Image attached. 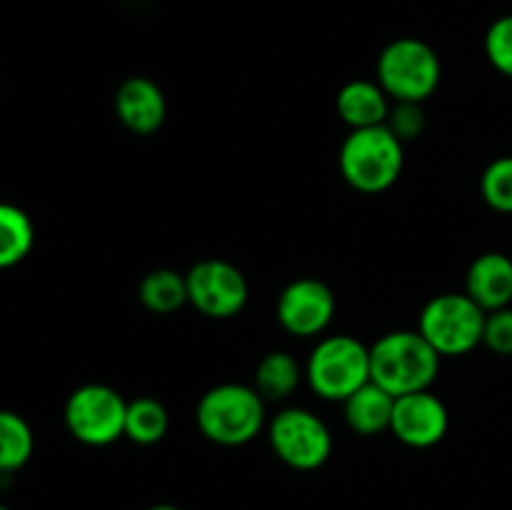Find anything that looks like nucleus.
Returning <instances> with one entry per match:
<instances>
[{"mask_svg": "<svg viewBox=\"0 0 512 510\" xmlns=\"http://www.w3.org/2000/svg\"><path fill=\"white\" fill-rule=\"evenodd\" d=\"M480 195L498 213L512 215V155L495 158L480 175Z\"/></svg>", "mask_w": 512, "mask_h": 510, "instance_id": "21", "label": "nucleus"}, {"mask_svg": "<svg viewBox=\"0 0 512 510\" xmlns=\"http://www.w3.org/2000/svg\"><path fill=\"white\" fill-rule=\"evenodd\" d=\"M440 360L420 330H393L370 345V380L393 398L420 393L438 380Z\"/></svg>", "mask_w": 512, "mask_h": 510, "instance_id": "1", "label": "nucleus"}, {"mask_svg": "<svg viewBox=\"0 0 512 510\" xmlns=\"http://www.w3.org/2000/svg\"><path fill=\"white\" fill-rule=\"evenodd\" d=\"M465 293L485 310L508 308L512 303V258L498 250L478 255L465 275Z\"/></svg>", "mask_w": 512, "mask_h": 510, "instance_id": "13", "label": "nucleus"}, {"mask_svg": "<svg viewBox=\"0 0 512 510\" xmlns=\"http://www.w3.org/2000/svg\"><path fill=\"white\" fill-rule=\"evenodd\" d=\"M35 435L28 420L13 410H0V473H15L30 460Z\"/></svg>", "mask_w": 512, "mask_h": 510, "instance_id": "19", "label": "nucleus"}, {"mask_svg": "<svg viewBox=\"0 0 512 510\" xmlns=\"http://www.w3.org/2000/svg\"><path fill=\"white\" fill-rule=\"evenodd\" d=\"M35 243L30 215L13 203H0V270L23 263Z\"/></svg>", "mask_w": 512, "mask_h": 510, "instance_id": "18", "label": "nucleus"}, {"mask_svg": "<svg viewBox=\"0 0 512 510\" xmlns=\"http://www.w3.org/2000/svg\"><path fill=\"white\" fill-rule=\"evenodd\" d=\"M303 378L305 370L300 368L293 355L285 353V350H273V353L263 355V360L255 368L253 388L258 390L265 403H278V400H288L298 390Z\"/></svg>", "mask_w": 512, "mask_h": 510, "instance_id": "16", "label": "nucleus"}, {"mask_svg": "<svg viewBox=\"0 0 512 510\" xmlns=\"http://www.w3.org/2000/svg\"><path fill=\"white\" fill-rule=\"evenodd\" d=\"M0 510H13V508H8V505H3V503H0Z\"/></svg>", "mask_w": 512, "mask_h": 510, "instance_id": "26", "label": "nucleus"}, {"mask_svg": "<svg viewBox=\"0 0 512 510\" xmlns=\"http://www.w3.org/2000/svg\"><path fill=\"white\" fill-rule=\"evenodd\" d=\"M268 440L273 453L283 460L288 468L318 470L328 463L333 453V435L328 425L305 408H285L270 420Z\"/></svg>", "mask_w": 512, "mask_h": 510, "instance_id": "8", "label": "nucleus"}, {"mask_svg": "<svg viewBox=\"0 0 512 510\" xmlns=\"http://www.w3.org/2000/svg\"><path fill=\"white\" fill-rule=\"evenodd\" d=\"M340 120L353 130L385 125L390 113L388 93L378 85V80H350L338 90L335 98Z\"/></svg>", "mask_w": 512, "mask_h": 510, "instance_id": "14", "label": "nucleus"}, {"mask_svg": "<svg viewBox=\"0 0 512 510\" xmlns=\"http://www.w3.org/2000/svg\"><path fill=\"white\" fill-rule=\"evenodd\" d=\"M278 323L298 338H315L333 323L335 295L323 280L298 278L283 288L278 298Z\"/></svg>", "mask_w": 512, "mask_h": 510, "instance_id": "10", "label": "nucleus"}, {"mask_svg": "<svg viewBox=\"0 0 512 510\" xmlns=\"http://www.w3.org/2000/svg\"><path fill=\"white\" fill-rule=\"evenodd\" d=\"M185 280H188V303L205 318H235L248 305V280L228 260H200L185 273Z\"/></svg>", "mask_w": 512, "mask_h": 510, "instance_id": "9", "label": "nucleus"}, {"mask_svg": "<svg viewBox=\"0 0 512 510\" xmlns=\"http://www.w3.org/2000/svg\"><path fill=\"white\" fill-rule=\"evenodd\" d=\"M138 298L150 313L170 315L188 303V280L178 270H150L138 285Z\"/></svg>", "mask_w": 512, "mask_h": 510, "instance_id": "17", "label": "nucleus"}, {"mask_svg": "<svg viewBox=\"0 0 512 510\" xmlns=\"http://www.w3.org/2000/svg\"><path fill=\"white\" fill-rule=\"evenodd\" d=\"M128 400L103 383L80 385L65 403V428L78 443L105 448L125 435Z\"/></svg>", "mask_w": 512, "mask_h": 510, "instance_id": "7", "label": "nucleus"}, {"mask_svg": "<svg viewBox=\"0 0 512 510\" xmlns=\"http://www.w3.org/2000/svg\"><path fill=\"white\" fill-rule=\"evenodd\" d=\"M198 430L215 445L238 448L258 438L265 425V400L253 385L220 383L205 390L195 408Z\"/></svg>", "mask_w": 512, "mask_h": 510, "instance_id": "3", "label": "nucleus"}, {"mask_svg": "<svg viewBox=\"0 0 512 510\" xmlns=\"http://www.w3.org/2000/svg\"><path fill=\"white\" fill-rule=\"evenodd\" d=\"M485 55L498 73L512 78V13L495 20L485 33Z\"/></svg>", "mask_w": 512, "mask_h": 510, "instance_id": "22", "label": "nucleus"}, {"mask_svg": "<svg viewBox=\"0 0 512 510\" xmlns=\"http://www.w3.org/2000/svg\"><path fill=\"white\" fill-rule=\"evenodd\" d=\"M345 408V423L353 433L358 435H378L390 430V420H393L395 398L375 385L373 380L365 383L363 388L355 390L348 400H343Z\"/></svg>", "mask_w": 512, "mask_h": 510, "instance_id": "15", "label": "nucleus"}, {"mask_svg": "<svg viewBox=\"0 0 512 510\" xmlns=\"http://www.w3.org/2000/svg\"><path fill=\"white\" fill-rule=\"evenodd\" d=\"M443 65L425 40L398 38L378 55V85L388 98L423 103L438 90Z\"/></svg>", "mask_w": 512, "mask_h": 510, "instance_id": "5", "label": "nucleus"}, {"mask_svg": "<svg viewBox=\"0 0 512 510\" xmlns=\"http://www.w3.org/2000/svg\"><path fill=\"white\" fill-rule=\"evenodd\" d=\"M385 125H388L403 143L405 140H415L425 130L423 103H403V100H395V105H390Z\"/></svg>", "mask_w": 512, "mask_h": 510, "instance_id": "23", "label": "nucleus"}, {"mask_svg": "<svg viewBox=\"0 0 512 510\" xmlns=\"http://www.w3.org/2000/svg\"><path fill=\"white\" fill-rule=\"evenodd\" d=\"M305 380L323 400L343 403L370 383V348L353 335H328L310 353Z\"/></svg>", "mask_w": 512, "mask_h": 510, "instance_id": "4", "label": "nucleus"}, {"mask_svg": "<svg viewBox=\"0 0 512 510\" xmlns=\"http://www.w3.org/2000/svg\"><path fill=\"white\" fill-rule=\"evenodd\" d=\"M148 510H180V508H175V505H168V503H160V505H150Z\"/></svg>", "mask_w": 512, "mask_h": 510, "instance_id": "25", "label": "nucleus"}, {"mask_svg": "<svg viewBox=\"0 0 512 510\" xmlns=\"http://www.w3.org/2000/svg\"><path fill=\"white\" fill-rule=\"evenodd\" d=\"M450 415L443 400L430 390L395 398L390 433L408 448H433L448 435Z\"/></svg>", "mask_w": 512, "mask_h": 510, "instance_id": "11", "label": "nucleus"}, {"mask_svg": "<svg viewBox=\"0 0 512 510\" xmlns=\"http://www.w3.org/2000/svg\"><path fill=\"white\" fill-rule=\"evenodd\" d=\"M170 415L155 398H138L128 403L125 415V438L138 445H155L168 435Z\"/></svg>", "mask_w": 512, "mask_h": 510, "instance_id": "20", "label": "nucleus"}, {"mask_svg": "<svg viewBox=\"0 0 512 510\" xmlns=\"http://www.w3.org/2000/svg\"><path fill=\"white\" fill-rule=\"evenodd\" d=\"M483 345L495 355H512V308H500L485 315Z\"/></svg>", "mask_w": 512, "mask_h": 510, "instance_id": "24", "label": "nucleus"}, {"mask_svg": "<svg viewBox=\"0 0 512 510\" xmlns=\"http://www.w3.org/2000/svg\"><path fill=\"white\" fill-rule=\"evenodd\" d=\"M115 115L135 135H153L163 128L168 100L155 80L133 75L123 80L115 93Z\"/></svg>", "mask_w": 512, "mask_h": 510, "instance_id": "12", "label": "nucleus"}, {"mask_svg": "<svg viewBox=\"0 0 512 510\" xmlns=\"http://www.w3.org/2000/svg\"><path fill=\"white\" fill-rule=\"evenodd\" d=\"M403 163V140L388 125L350 130L340 145V173L350 188L365 195H378L393 188L403 173Z\"/></svg>", "mask_w": 512, "mask_h": 510, "instance_id": "2", "label": "nucleus"}, {"mask_svg": "<svg viewBox=\"0 0 512 510\" xmlns=\"http://www.w3.org/2000/svg\"><path fill=\"white\" fill-rule=\"evenodd\" d=\"M485 315L468 293H443L425 303L418 330L440 358H458L483 345Z\"/></svg>", "mask_w": 512, "mask_h": 510, "instance_id": "6", "label": "nucleus"}]
</instances>
